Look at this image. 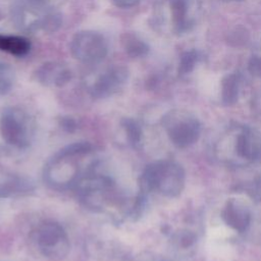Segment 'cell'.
Here are the masks:
<instances>
[{"label": "cell", "mask_w": 261, "mask_h": 261, "mask_svg": "<svg viewBox=\"0 0 261 261\" xmlns=\"http://www.w3.org/2000/svg\"><path fill=\"white\" fill-rule=\"evenodd\" d=\"M167 133L175 145L187 146L196 139L198 135V124L196 120L189 117L172 120V122L167 125Z\"/></svg>", "instance_id": "5b68a950"}, {"label": "cell", "mask_w": 261, "mask_h": 261, "mask_svg": "<svg viewBox=\"0 0 261 261\" xmlns=\"http://www.w3.org/2000/svg\"><path fill=\"white\" fill-rule=\"evenodd\" d=\"M215 152L220 159L248 163L261 159V134L250 128L225 130L216 142Z\"/></svg>", "instance_id": "6da1fadb"}, {"label": "cell", "mask_w": 261, "mask_h": 261, "mask_svg": "<svg viewBox=\"0 0 261 261\" xmlns=\"http://www.w3.org/2000/svg\"><path fill=\"white\" fill-rule=\"evenodd\" d=\"M61 125H62V127H63L66 132H68V133H72V132H74V129L76 128L75 121L72 120V119H68V118L63 119L62 122H61Z\"/></svg>", "instance_id": "4fadbf2b"}, {"label": "cell", "mask_w": 261, "mask_h": 261, "mask_svg": "<svg viewBox=\"0 0 261 261\" xmlns=\"http://www.w3.org/2000/svg\"><path fill=\"white\" fill-rule=\"evenodd\" d=\"M93 145L88 142H76L70 145H67L63 149H61L55 157H73L76 155H84L92 152Z\"/></svg>", "instance_id": "52a82bcc"}, {"label": "cell", "mask_w": 261, "mask_h": 261, "mask_svg": "<svg viewBox=\"0 0 261 261\" xmlns=\"http://www.w3.org/2000/svg\"><path fill=\"white\" fill-rule=\"evenodd\" d=\"M197 59V54L195 52H187L182 55L180 60L179 69L181 72H189L193 69L194 64Z\"/></svg>", "instance_id": "30bf717a"}, {"label": "cell", "mask_w": 261, "mask_h": 261, "mask_svg": "<svg viewBox=\"0 0 261 261\" xmlns=\"http://www.w3.org/2000/svg\"><path fill=\"white\" fill-rule=\"evenodd\" d=\"M182 172L175 164L158 162L148 166L143 175L141 187L143 192L158 190L166 196H174L181 190Z\"/></svg>", "instance_id": "7a4b0ae2"}, {"label": "cell", "mask_w": 261, "mask_h": 261, "mask_svg": "<svg viewBox=\"0 0 261 261\" xmlns=\"http://www.w3.org/2000/svg\"><path fill=\"white\" fill-rule=\"evenodd\" d=\"M248 69L252 74L261 77V57L253 56L249 61Z\"/></svg>", "instance_id": "8fae6325"}, {"label": "cell", "mask_w": 261, "mask_h": 261, "mask_svg": "<svg viewBox=\"0 0 261 261\" xmlns=\"http://www.w3.org/2000/svg\"><path fill=\"white\" fill-rule=\"evenodd\" d=\"M30 49V43L27 39L16 36L0 35V50L10 54L20 56L25 54Z\"/></svg>", "instance_id": "8992f818"}, {"label": "cell", "mask_w": 261, "mask_h": 261, "mask_svg": "<svg viewBox=\"0 0 261 261\" xmlns=\"http://www.w3.org/2000/svg\"><path fill=\"white\" fill-rule=\"evenodd\" d=\"M238 97V80L234 74L225 76L222 81V99L225 103H233Z\"/></svg>", "instance_id": "ba28073f"}, {"label": "cell", "mask_w": 261, "mask_h": 261, "mask_svg": "<svg viewBox=\"0 0 261 261\" xmlns=\"http://www.w3.org/2000/svg\"><path fill=\"white\" fill-rule=\"evenodd\" d=\"M123 126L125 128L126 137H127L129 143L133 145L138 144L141 141L142 130H141V127L137 124V122H135L134 120H130V119H126L123 122Z\"/></svg>", "instance_id": "9c48e42d"}, {"label": "cell", "mask_w": 261, "mask_h": 261, "mask_svg": "<svg viewBox=\"0 0 261 261\" xmlns=\"http://www.w3.org/2000/svg\"><path fill=\"white\" fill-rule=\"evenodd\" d=\"M37 244L45 256L55 258L67 253L68 242L63 227L55 222H45L37 229Z\"/></svg>", "instance_id": "3957f363"}, {"label": "cell", "mask_w": 261, "mask_h": 261, "mask_svg": "<svg viewBox=\"0 0 261 261\" xmlns=\"http://www.w3.org/2000/svg\"><path fill=\"white\" fill-rule=\"evenodd\" d=\"M174 16L178 21H182L186 14V2L185 0H175L173 3Z\"/></svg>", "instance_id": "7c38bea8"}, {"label": "cell", "mask_w": 261, "mask_h": 261, "mask_svg": "<svg viewBox=\"0 0 261 261\" xmlns=\"http://www.w3.org/2000/svg\"><path fill=\"white\" fill-rule=\"evenodd\" d=\"M0 134L5 142L22 148L29 145V130L24 121L12 113L4 114L0 119Z\"/></svg>", "instance_id": "277c9868"}]
</instances>
